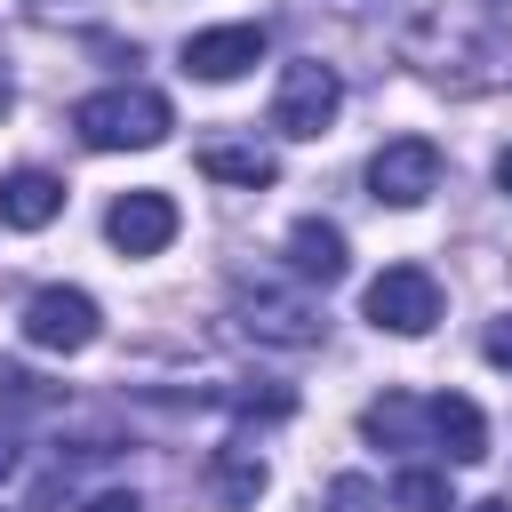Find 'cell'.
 <instances>
[{
  "label": "cell",
  "mask_w": 512,
  "mask_h": 512,
  "mask_svg": "<svg viewBox=\"0 0 512 512\" xmlns=\"http://www.w3.org/2000/svg\"><path fill=\"white\" fill-rule=\"evenodd\" d=\"M432 184H440V144L432 136H392L368 160V192L384 208H416V200H432Z\"/></svg>",
  "instance_id": "5"
},
{
  "label": "cell",
  "mask_w": 512,
  "mask_h": 512,
  "mask_svg": "<svg viewBox=\"0 0 512 512\" xmlns=\"http://www.w3.org/2000/svg\"><path fill=\"white\" fill-rule=\"evenodd\" d=\"M96 336H104V312L88 288H40L24 304V344H40V352H88Z\"/></svg>",
  "instance_id": "4"
},
{
  "label": "cell",
  "mask_w": 512,
  "mask_h": 512,
  "mask_svg": "<svg viewBox=\"0 0 512 512\" xmlns=\"http://www.w3.org/2000/svg\"><path fill=\"white\" fill-rule=\"evenodd\" d=\"M248 64H264V24H216L184 40V72L192 80H240Z\"/></svg>",
  "instance_id": "7"
},
{
  "label": "cell",
  "mask_w": 512,
  "mask_h": 512,
  "mask_svg": "<svg viewBox=\"0 0 512 512\" xmlns=\"http://www.w3.org/2000/svg\"><path fill=\"white\" fill-rule=\"evenodd\" d=\"M0 400H8V408H40V400H48V384H40L32 368H0Z\"/></svg>",
  "instance_id": "17"
},
{
  "label": "cell",
  "mask_w": 512,
  "mask_h": 512,
  "mask_svg": "<svg viewBox=\"0 0 512 512\" xmlns=\"http://www.w3.org/2000/svg\"><path fill=\"white\" fill-rule=\"evenodd\" d=\"M8 104H16V88H8V64H0V120H8Z\"/></svg>",
  "instance_id": "22"
},
{
  "label": "cell",
  "mask_w": 512,
  "mask_h": 512,
  "mask_svg": "<svg viewBox=\"0 0 512 512\" xmlns=\"http://www.w3.org/2000/svg\"><path fill=\"white\" fill-rule=\"evenodd\" d=\"M56 216H64V184H56L48 168L0 176V224H8V232H40V224H56Z\"/></svg>",
  "instance_id": "10"
},
{
  "label": "cell",
  "mask_w": 512,
  "mask_h": 512,
  "mask_svg": "<svg viewBox=\"0 0 512 512\" xmlns=\"http://www.w3.org/2000/svg\"><path fill=\"white\" fill-rule=\"evenodd\" d=\"M392 504H400V512H456L448 472H424V464H408V472L392 480Z\"/></svg>",
  "instance_id": "15"
},
{
  "label": "cell",
  "mask_w": 512,
  "mask_h": 512,
  "mask_svg": "<svg viewBox=\"0 0 512 512\" xmlns=\"http://www.w3.org/2000/svg\"><path fill=\"white\" fill-rule=\"evenodd\" d=\"M72 128H80V144H96V152H144V144H160V136L176 128V112H168L160 88L120 80V88L80 96V104H72Z\"/></svg>",
  "instance_id": "1"
},
{
  "label": "cell",
  "mask_w": 512,
  "mask_h": 512,
  "mask_svg": "<svg viewBox=\"0 0 512 512\" xmlns=\"http://www.w3.org/2000/svg\"><path fill=\"white\" fill-rule=\"evenodd\" d=\"M32 8H56V0H32Z\"/></svg>",
  "instance_id": "24"
},
{
  "label": "cell",
  "mask_w": 512,
  "mask_h": 512,
  "mask_svg": "<svg viewBox=\"0 0 512 512\" xmlns=\"http://www.w3.org/2000/svg\"><path fill=\"white\" fill-rule=\"evenodd\" d=\"M336 112H344V80H336V64H320V56H296V64L280 72L272 128H280V136H320Z\"/></svg>",
  "instance_id": "2"
},
{
  "label": "cell",
  "mask_w": 512,
  "mask_h": 512,
  "mask_svg": "<svg viewBox=\"0 0 512 512\" xmlns=\"http://www.w3.org/2000/svg\"><path fill=\"white\" fill-rule=\"evenodd\" d=\"M8 472H16V432L0 424V480H8Z\"/></svg>",
  "instance_id": "20"
},
{
  "label": "cell",
  "mask_w": 512,
  "mask_h": 512,
  "mask_svg": "<svg viewBox=\"0 0 512 512\" xmlns=\"http://www.w3.org/2000/svg\"><path fill=\"white\" fill-rule=\"evenodd\" d=\"M360 432H368V440H392V448H432V400L384 392V400H368Z\"/></svg>",
  "instance_id": "13"
},
{
  "label": "cell",
  "mask_w": 512,
  "mask_h": 512,
  "mask_svg": "<svg viewBox=\"0 0 512 512\" xmlns=\"http://www.w3.org/2000/svg\"><path fill=\"white\" fill-rule=\"evenodd\" d=\"M496 184H504V192H512V144H504V152H496Z\"/></svg>",
  "instance_id": "21"
},
{
  "label": "cell",
  "mask_w": 512,
  "mask_h": 512,
  "mask_svg": "<svg viewBox=\"0 0 512 512\" xmlns=\"http://www.w3.org/2000/svg\"><path fill=\"white\" fill-rule=\"evenodd\" d=\"M328 512H376V480H360V472L328 480Z\"/></svg>",
  "instance_id": "16"
},
{
  "label": "cell",
  "mask_w": 512,
  "mask_h": 512,
  "mask_svg": "<svg viewBox=\"0 0 512 512\" xmlns=\"http://www.w3.org/2000/svg\"><path fill=\"white\" fill-rule=\"evenodd\" d=\"M432 448H440L448 464H480V456H488V416H480L464 392H440V400H432Z\"/></svg>",
  "instance_id": "11"
},
{
  "label": "cell",
  "mask_w": 512,
  "mask_h": 512,
  "mask_svg": "<svg viewBox=\"0 0 512 512\" xmlns=\"http://www.w3.org/2000/svg\"><path fill=\"white\" fill-rule=\"evenodd\" d=\"M264 456H256V440H224L216 456H208V488H216V504H232V512H248L256 496H264Z\"/></svg>",
  "instance_id": "12"
},
{
  "label": "cell",
  "mask_w": 512,
  "mask_h": 512,
  "mask_svg": "<svg viewBox=\"0 0 512 512\" xmlns=\"http://www.w3.org/2000/svg\"><path fill=\"white\" fill-rule=\"evenodd\" d=\"M240 328L264 336V344H320L328 336V320L296 296H240Z\"/></svg>",
  "instance_id": "9"
},
{
  "label": "cell",
  "mask_w": 512,
  "mask_h": 512,
  "mask_svg": "<svg viewBox=\"0 0 512 512\" xmlns=\"http://www.w3.org/2000/svg\"><path fill=\"white\" fill-rule=\"evenodd\" d=\"M360 312H368L376 328H392V336H424V328L440 320V280H432L424 264H392V272L368 280Z\"/></svg>",
  "instance_id": "3"
},
{
  "label": "cell",
  "mask_w": 512,
  "mask_h": 512,
  "mask_svg": "<svg viewBox=\"0 0 512 512\" xmlns=\"http://www.w3.org/2000/svg\"><path fill=\"white\" fill-rule=\"evenodd\" d=\"M80 512H144V496H136V488H96Z\"/></svg>",
  "instance_id": "18"
},
{
  "label": "cell",
  "mask_w": 512,
  "mask_h": 512,
  "mask_svg": "<svg viewBox=\"0 0 512 512\" xmlns=\"http://www.w3.org/2000/svg\"><path fill=\"white\" fill-rule=\"evenodd\" d=\"M288 272H296V280H312V288H336V280L352 272L344 232H336V224H320V216H304V224L288 232Z\"/></svg>",
  "instance_id": "8"
},
{
  "label": "cell",
  "mask_w": 512,
  "mask_h": 512,
  "mask_svg": "<svg viewBox=\"0 0 512 512\" xmlns=\"http://www.w3.org/2000/svg\"><path fill=\"white\" fill-rule=\"evenodd\" d=\"M200 176L256 192V184H272V176H280V160H272L264 144H200Z\"/></svg>",
  "instance_id": "14"
},
{
  "label": "cell",
  "mask_w": 512,
  "mask_h": 512,
  "mask_svg": "<svg viewBox=\"0 0 512 512\" xmlns=\"http://www.w3.org/2000/svg\"><path fill=\"white\" fill-rule=\"evenodd\" d=\"M104 240H112L120 256H160V248L176 240V200H168V192H120L112 216H104Z\"/></svg>",
  "instance_id": "6"
},
{
  "label": "cell",
  "mask_w": 512,
  "mask_h": 512,
  "mask_svg": "<svg viewBox=\"0 0 512 512\" xmlns=\"http://www.w3.org/2000/svg\"><path fill=\"white\" fill-rule=\"evenodd\" d=\"M488 360H496V368H512V312L488 328Z\"/></svg>",
  "instance_id": "19"
},
{
  "label": "cell",
  "mask_w": 512,
  "mask_h": 512,
  "mask_svg": "<svg viewBox=\"0 0 512 512\" xmlns=\"http://www.w3.org/2000/svg\"><path fill=\"white\" fill-rule=\"evenodd\" d=\"M472 512H512V504H504V496H488V504H472Z\"/></svg>",
  "instance_id": "23"
}]
</instances>
